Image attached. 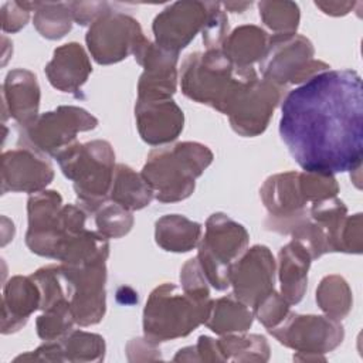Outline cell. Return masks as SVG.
Segmentation results:
<instances>
[{
    "label": "cell",
    "instance_id": "1",
    "mask_svg": "<svg viewBox=\"0 0 363 363\" xmlns=\"http://www.w3.org/2000/svg\"><path fill=\"white\" fill-rule=\"evenodd\" d=\"M279 135L305 172L335 174L360 169V75L353 69H326L289 91L282 102Z\"/></svg>",
    "mask_w": 363,
    "mask_h": 363
},
{
    "label": "cell",
    "instance_id": "2",
    "mask_svg": "<svg viewBox=\"0 0 363 363\" xmlns=\"http://www.w3.org/2000/svg\"><path fill=\"white\" fill-rule=\"evenodd\" d=\"M257 78L252 67L233 64L221 50L189 54L182 65L183 94L225 115Z\"/></svg>",
    "mask_w": 363,
    "mask_h": 363
},
{
    "label": "cell",
    "instance_id": "3",
    "mask_svg": "<svg viewBox=\"0 0 363 363\" xmlns=\"http://www.w3.org/2000/svg\"><path fill=\"white\" fill-rule=\"evenodd\" d=\"M213 160L211 150L197 142H182L152 150L142 176L159 201H179L194 190V180Z\"/></svg>",
    "mask_w": 363,
    "mask_h": 363
},
{
    "label": "cell",
    "instance_id": "4",
    "mask_svg": "<svg viewBox=\"0 0 363 363\" xmlns=\"http://www.w3.org/2000/svg\"><path fill=\"white\" fill-rule=\"evenodd\" d=\"M213 301L162 284L150 294L143 311V330L150 340L162 342L189 335L204 323Z\"/></svg>",
    "mask_w": 363,
    "mask_h": 363
},
{
    "label": "cell",
    "instance_id": "5",
    "mask_svg": "<svg viewBox=\"0 0 363 363\" xmlns=\"http://www.w3.org/2000/svg\"><path fill=\"white\" fill-rule=\"evenodd\" d=\"M62 173L74 182L81 207L95 213L105 201L113 179L115 153L105 140L74 142L55 156Z\"/></svg>",
    "mask_w": 363,
    "mask_h": 363
},
{
    "label": "cell",
    "instance_id": "6",
    "mask_svg": "<svg viewBox=\"0 0 363 363\" xmlns=\"http://www.w3.org/2000/svg\"><path fill=\"white\" fill-rule=\"evenodd\" d=\"M85 210L62 206L57 191H38L28 200V248L43 257L55 258L64 244L85 230Z\"/></svg>",
    "mask_w": 363,
    "mask_h": 363
},
{
    "label": "cell",
    "instance_id": "7",
    "mask_svg": "<svg viewBox=\"0 0 363 363\" xmlns=\"http://www.w3.org/2000/svg\"><path fill=\"white\" fill-rule=\"evenodd\" d=\"M247 244V230L225 214L216 213L207 220L206 234L199 241L197 259L213 288L224 291L230 286L231 265Z\"/></svg>",
    "mask_w": 363,
    "mask_h": 363
},
{
    "label": "cell",
    "instance_id": "8",
    "mask_svg": "<svg viewBox=\"0 0 363 363\" xmlns=\"http://www.w3.org/2000/svg\"><path fill=\"white\" fill-rule=\"evenodd\" d=\"M312 43L296 33L274 34L259 61L264 79L284 86L286 82L302 84L313 75L329 69L322 61L313 60Z\"/></svg>",
    "mask_w": 363,
    "mask_h": 363
},
{
    "label": "cell",
    "instance_id": "9",
    "mask_svg": "<svg viewBox=\"0 0 363 363\" xmlns=\"http://www.w3.org/2000/svg\"><path fill=\"white\" fill-rule=\"evenodd\" d=\"M98 119L82 108L60 106L54 112L37 116L30 125L23 128L20 143L40 153L57 156L75 140V135L94 129Z\"/></svg>",
    "mask_w": 363,
    "mask_h": 363
},
{
    "label": "cell",
    "instance_id": "10",
    "mask_svg": "<svg viewBox=\"0 0 363 363\" xmlns=\"http://www.w3.org/2000/svg\"><path fill=\"white\" fill-rule=\"evenodd\" d=\"M279 343L298 350V353H326L337 347L345 336L340 320L330 316L289 313L285 319L268 329Z\"/></svg>",
    "mask_w": 363,
    "mask_h": 363
},
{
    "label": "cell",
    "instance_id": "11",
    "mask_svg": "<svg viewBox=\"0 0 363 363\" xmlns=\"http://www.w3.org/2000/svg\"><path fill=\"white\" fill-rule=\"evenodd\" d=\"M145 38L139 23L111 9L99 14L86 33V44L99 64H112L126 58Z\"/></svg>",
    "mask_w": 363,
    "mask_h": 363
},
{
    "label": "cell",
    "instance_id": "12",
    "mask_svg": "<svg viewBox=\"0 0 363 363\" xmlns=\"http://www.w3.org/2000/svg\"><path fill=\"white\" fill-rule=\"evenodd\" d=\"M69 289V305L75 323H98L105 313V262L85 265L61 264Z\"/></svg>",
    "mask_w": 363,
    "mask_h": 363
},
{
    "label": "cell",
    "instance_id": "13",
    "mask_svg": "<svg viewBox=\"0 0 363 363\" xmlns=\"http://www.w3.org/2000/svg\"><path fill=\"white\" fill-rule=\"evenodd\" d=\"M217 4L207 1H177L170 4L153 21L156 44L179 54L204 28Z\"/></svg>",
    "mask_w": 363,
    "mask_h": 363
},
{
    "label": "cell",
    "instance_id": "14",
    "mask_svg": "<svg viewBox=\"0 0 363 363\" xmlns=\"http://www.w3.org/2000/svg\"><path fill=\"white\" fill-rule=\"evenodd\" d=\"M275 261L265 245H254L235 259L230 269L234 295L247 306H255L274 291Z\"/></svg>",
    "mask_w": 363,
    "mask_h": 363
},
{
    "label": "cell",
    "instance_id": "15",
    "mask_svg": "<svg viewBox=\"0 0 363 363\" xmlns=\"http://www.w3.org/2000/svg\"><path fill=\"white\" fill-rule=\"evenodd\" d=\"M135 60L145 68L138 84V101L170 99L176 91L177 52L164 50L146 37L133 51Z\"/></svg>",
    "mask_w": 363,
    "mask_h": 363
},
{
    "label": "cell",
    "instance_id": "16",
    "mask_svg": "<svg viewBox=\"0 0 363 363\" xmlns=\"http://www.w3.org/2000/svg\"><path fill=\"white\" fill-rule=\"evenodd\" d=\"M282 96V86L257 78L240 96L231 112L230 123L242 136H257L265 130Z\"/></svg>",
    "mask_w": 363,
    "mask_h": 363
},
{
    "label": "cell",
    "instance_id": "17",
    "mask_svg": "<svg viewBox=\"0 0 363 363\" xmlns=\"http://www.w3.org/2000/svg\"><path fill=\"white\" fill-rule=\"evenodd\" d=\"M54 170L43 153L18 147L3 155V191L38 193L51 183Z\"/></svg>",
    "mask_w": 363,
    "mask_h": 363
},
{
    "label": "cell",
    "instance_id": "18",
    "mask_svg": "<svg viewBox=\"0 0 363 363\" xmlns=\"http://www.w3.org/2000/svg\"><path fill=\"white\" fill-rule=\"evenodd\" d=\"M135 116L139 133L149 145L169 143L183 129V111L172 99L138 101Z\"/></svg>",
    "mask_w": 363,
    "mask_h": 363
},
{
    "label": "cell",
    "instance_id": "19",
    "mask_svg": "<svg viewBox=\"0 0 363 363\" xmlns=\"http://www.w3.org/2000/svg\"><path fill=\"white\" fill-rule=\"evenodd\" d=\"M91 71L88 55L78 43H68L55 48L52 60L45 67L51 85L71 94H75L82 86Z\"/></svg>",
    "mask_w": 363,
    "mask_h": 363
},
{
    "label": "cell",
    "instance_id": "20",
    "mask_svg": "<svg viewBox=\"0 0 363 363\" xmlns=\"http://www.w3.org/2000/svg\"><path fill=\"white\" fill-rule=\"evenodd\" d=\"M4 99L10 115L24 126L30 125L38 113L40 88L34 74L26 69H14L7 74L4 82Z\"/></svg>",
    "mask_w": 363,
    "mask_h": 363
},
{
    "label": "cell",
    "instance_id": "21",
    "mask_svg": "<svg viewBox=\"0 0 363 363\" xmlns=\"http://www.w3.org/2000/svg\"><path fill=\"white\" fill-rule=\"evenodd\" d=\"M311 259L308 250L296 240H292L279 251L281 295L289 305L298 303L303 296Z\"/></svg>",
    "mask_w": 363,
    "mask_h": 363
},
{
    "label": "cell",
    "instance_id": "22",
    "mask_svg": "<svg viewBox=\"0 0 363 363\" xmlns=\"http://www.w3.org/2000/svg\"><path fill=\"white\" fill-rule=\"evenodd\" d=\"M41 292L35 281L30 277H14L4 288L3 296V322L11 318L10 325L3 333L18 330L28 316L40 308Z\"/></svg>",
    "mask_w": 363,
    "mask_h": 363
},
{
    "label": "cell",
    "instance_id": "23",
    "mask_svg": "<svg viewBox=\"0 0 363 363\" xmlns=\"http://www.w3.org/2000/svg\"><path fill=\"white\" fill-rule=\"evenodd\" d=\"M269 37L257 26L237 27L223 41V54L238 67H251L252 62L261 61L267 48Z\"/></svg>",
    "mask_w": 363,
    "mask_h": 363
},
{
    "label": "cell",
    "instance_id": "24",
    "mask_svg": "<svg viewBox=\"0 0 363 363\" xmlns=\"http://www.w3.org/2000/svg\"><path fill=\"white\" fill-rule=\"evenodd\" d=\"M109 197L128 210H140L150 204L155 194L142 174L126 164H118L113 172Z\"/></svg>",
    "mask_w": 363,
    "mask_h": 363
},
{
    "label": "cell",
    "instance_id": "25",
    "mask_svg": "<svg viewBox=\"0 0 363 363\" xmlns=\"http://www.w3.org/2000/svg\"><path fill=\"white\" fill-rule=\"evenodd\" d=\"M201 235V225L179 214H169L156 221V242L166 251L187 252Z\"/></svg>",
    "mask_w": 363,
    "mask_h": 363
},
{
    "label": "cell",
    "instance_id": "26",
    "mask_svg": "<svg viewBox=\"0 0 363 363\" xmlns=\"http://www.w3.org/2000/svg\"><path fill=\"white\" fill-rule=\"evenodd\" d=\"M204 323L218 335L245 332L252 323V312L233 294L213 301Z\"/></svg>",
    "mask_w": 363,
    "mask_h": 363
},
{
    "label": "cell",
    "instance_id": "27",
    "mask_svg": "<svg viewBox=\"0 0 363 363\" xmlns=\"http://www.w3.org/2000/svg\"><path fill=\"white\" fill-rule=\"evenodd\" d=\"M316 302L328 316L340 320L352 308V291L342 277L328 275L316 289Z\"/></svg>",
    "mask_w": 363,
    "mask_h": 363
},
{
    "label": "cell",
    "instance_id": "28",
    "mask_svg": "<svg viewBox=\"0 0 363 363\" xmlns=\"http://www.w3.org/2000/svg\"><path fill=\"white\" fill-rule=\"evenodd\" d=\"M34 11V26L43 37L57 40L71 30L74 18L68 3H37Z\"/></svg>",
    "mask_w": 363,
    "mask_h": 363
},
{
    "label": "cell",
    "instance_id": "29",
    "mask_svg": "<svg viewBox=\"0 0 363 363\" xmlns=\"http://www.w3.org/2000/svg\"><path fill=\"white\" fill-rule=\"evenodd\" d=\"M62 360L86 362L102 360L105 342L99 335L86 332H72L60 339Z\"/></svg>",
    "mask_w": 363,
    "mask_h": 363
},
{
    "label": "cell",
    "instance_id": "30",
    "mask_svg": "<svg viewBox=\"0 0 363 363\" xmlns=\"http://www.w3.org/2000/svg\"><path fill=\"white\" fill-rule=\"evenodd\" d=\"M221 360H241V354H245V360H267L269 356V347L264 336H225L217 340Z\"/></svg>",
    "mask_w": 363,
    "mask_h": 363
},
{
    "label": "cell",
    "instance_id": "31",
    "mask_svg": "<svg viewBox=\"0 0 363 363\" xmlns=\"http://www.w3.org/2000/svg\"><path fill=\"white\" fill-rule=\"evenodd\" d=\"M262 21L275 34H292L298 28L299 9L292 1H261L258 4Z\"/></svg>",
    "mask_w": 363,
    "mask_h": 363
},
{
    "label": "cell",
    "instance_id": "32",
    "mask_svg": "<svg viewBox=\"0 0 363 363\" xmlns=\"http://www.w3.org/2000/svg\"><path fill=\"white\" fill-rule=\"evenodd\" d=\"M95 223L98 231L106 238H118L129 233L133 224L130 210L119 206L115 201L106 200L95 211Z\"/></svg>",
    "mask_w": 363,
    "mask_h": 363
},
{
    "label": "cell",
    "instance_id": "33",
    "mask_svg": "<svg viewBox=\"0 0 363 363\" xmlns=\"http://www.w3.org/2000/svg\"><path fill=\"white\" fill-rule=\"evenodd\" d=\"M288 309L289 303L282 298V295L272 291L254 306V313L267 329H271L285 319L289 312Z\"/></svg>",
    "mask_w": 363,
    "mask_h": 363
},
{
    "label": "cell",
    "instance_id": "34",
    "mask_svg": "<svg viewBox=\"0 0 363 363\" xmlns=\"http://www.w3.org/2000/svg\"><path fill=\"white\" fill-rule=\"evenodd\" d=\"M220 3L211 11L204 28H203V43L207 50H220L223 41L227 37L228 21L225 13L220 9Z\"/></svg>",
    "mask_w": 363,
    "mask_h": 363
},
{
    "label": "cell",
    "instance_id": "35",
    "mask_svg": "<svg viewBox=\"0 0 363 363\" xmlns=\"http://www.w3.org/2000/svg\"><path fill=\"white\" fill-rule=\"evenodd\" d=\"M339 251L343 252H362V214L347 216L339 237Z\"/></svg>",
    "mask_w": 363,
    "mask_h": 363
},
{
    "label": "cell",
    "instance_id": "36",
    "mask_svg": "<svg viewBox=\"0 0 363 363\" xmlns=\"http://www.w3.org/2000/svg\"><path fill=\"white\" fill-rule=\"evenodd\" d=\"M69 4V9H71V13H72V18L81 24V26H85V24H89L91 21H94L99 14H102L105 10L109 9V4L105 3V1H98V3H78V1H74V3H68Z\"/></svg>",
    "mask_w": 363,
    "mask_h": 363
},
{
    "label": "cell",
    "instance_id": "37",
    "mask_svg": "<svg viewBox=\"0 0 363 363\" xmlns=\"http://www.w3.org/2000/svg\"><path fill=\"white\" fill-rule=\"evenodd\" d=\"M11 14L10 17H3V30L4 31H17L26 26L28 20V11L23 3H10Z\"/></svg>",
    "mask_w": 363,
    "mask_h": 363
},
{
    "label": "cell",
    "instance_id": "38",
    "mask_svg": "<svg viewBox=\"0 0 363 363\" xmlns=\"http://www.w3.org/2000/svg\"><path fill=\"white\" fill-rule=\"evenodd\" d=\"M315 6L322 9L323 13L330 16H340L349 13L350 9H353L354 3H339V1H315Z\"/></svg>",
    "mask_w": 363,
    "mask_h": 363
},
{
    "label": "cell",
    "instance_id": "39",
    "mask_svg": "<svg viewBox=\"0 0 363 363\" xmlns=\"http://www.w3.org/2000/svg\"><path fill=\"white\" fill-rule=\"evenodd\" d=\"M224 6H225V9H230L231 11H242L244 9H247V7H250L251 6V3H224Z\"/></svg>",
    "mask_w": 363,
    "mask_h": 363
}]
</instances>
